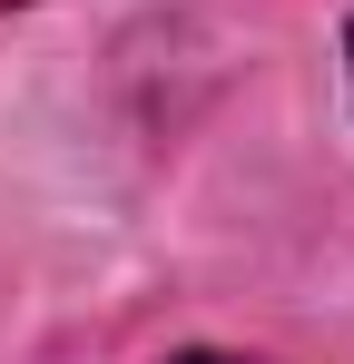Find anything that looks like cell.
I'll list each match as a JSON object with an SVG mask.
<instances>
[{
    "mask_svg": "<svg viewBox=\"0 0 354 364\" xmlns=\"http://www.w3.org/2000/svg\"><path fill=\"white\" fill-rule=\"evenodd\" d=\"M177 364H236V355H177Z\"/></svg>",
    "mask_w": 354,
    "mask_h": 364,
    "instance_id": "cell-1",
    "label": "cell"
},
{
    "mask_svg": "<svg viewBox=\"0 0 354 364\" xmlns=\"http://www.w3.org/2000/svg\"><path fill=\"white\" fill-rule=\"evenodd\" d=\"M0 10H10V0H0Z\"/></svg>",
    "mask_w": 354,
    "mask_h": 364,
    "instance_id": "cell-3",
    "label": "cell"
},
{
    "mask_svg": "<svg viewBox=\"0 0 354 364\" xmlns=\"http://www.w3.org/2000/svg\"><path fill=\"white\" fill-rule=\"evenodd\" d=\"M345 60H354V20H345Z\"/></svg>",
    "mask_w": 354,
    "mask_h": 364,
    "instance_id": "cell-2",
    "label": "cell"
}]
</instances>
